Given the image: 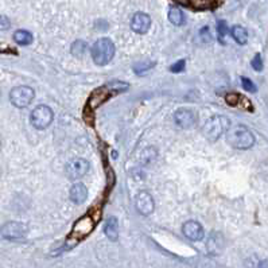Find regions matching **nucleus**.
<instances>
[{"instance_id":"1","label":"nucleus","mask_w":268,"mask_h":268,"mask_svg":"<svg viewBox=\"0 0 268 268\" xmlns=\"http://www.w3.org/2000/svg\"><path fill=\"white\" fill-rule=\"evenodd\" d=\"M229 129H231V120L227 116L216 115L206 120L202 132L209 142H216L222 135L227 134Z\"/></svg>"},{"instance_id":"2","label":"nucleus","mask_w":268,"mask_h":268,"mask_svg":"<svg viewBox=\"0 0 268 268\" xmlns=\"http://www.w3.org/2000/svg\"><path fill=\"white\" fill-rule=\"evenodd\" d=\"M115 52H116V47L109 38H100L94 42L93 46L90 49V54H92L94 64L99 66L109 64L112 58L115 57Z\"/></svg>"},{"instance_id":"3","label":"nucleus","mask_w":268,"mask_h":268,"mask_svg":"<svg viewBox=\"0 0 268 268\" xmlns=\"http://www.w3.org/2000/svg\"><path fill=\"white\" fill-rule=\"evenodd\" d=\"M228 143L237 150H248L255 144V136L244 125H237L227 132Z\"/></svg>"},{"instance_id":"4","label":"nucleus","mask_w":268,"mask_h":268,"mask_svg":"<svg viewBox=\"0 0 268 268\" xmlns=\"http://www.w3.org/2000/svg\"><path fill=\"white\" fill-rule=\"evenodd\" d=\"M34 97V89L30 87H24V85L12 88L11 92H10V101L17 108H26V107H29L33 103Z\"/></svg>"},{"instance_id":"5","label":"nucleus","mask_w":268,"mask_h":268,"mask_svg":"<svg viewBox=\"0 0 268 268\" xmlns=\"http://www.w3.org/2000/svg\"><path fill=\"white\" fill-rule=\"evenodd\" d=\"M54 119V112L50 107L47 105H38L34 111L31 112V117L30 122L36 129H45L47 128L53 123Z\"/></svg>"},{"instance_id":"6","label":"nucleus","mask_w":268,"mask_h":268,"mask_svg":"<svg viewBox=\"0 0 268 268\" xmlns=\"http://www.w3.org/2000/svg\"><path fill=\"white\" fill-rule=\"evenodd\" d=\"M90 164L87 159L84 158H76V159H71L70 162H68L66 167H65V174L69 178L70 181H74V179H80L84 175L88 174Z\"/></svg>"},{"instance_id":"7","label":"nucleus","mask_w":268,"mask_h":268,"mask_svg":"<svg viewBox=\"0 0 268 268\" xmlns=\"http://www.w3.org/2000/svg\"><path fill=\"white\" fill-rule=\"evenodd\" d=\"M174 122L178 127L189 129L193 128L197 124L198 116H197L196 111H193L190 108H179L174 113Z\"/></svg>"},{"instance_id":"8","label":"nucleus","mask_w":268,"mask_h":268,"mask_svg":"<svg viewBox=\"0 0 268 268\" xmlns=\"http://www.w3.org/2000/svg\"><path fill=\"white\" fill-rule=\"evenodd\" d=\"M27 233V227L23 222L10 221L1 227V237L6 240L23 239Z\"/></svg>"},{"instance_id":"9","label":"nucleus","mask_w":268,"mask_h":268,"mask_svg":"<svg viewBox=\"0 0 268 268\" xmlns=\"http://www.w3.org/2000/svg\"><path fill=\"white\" fill-rule=\"evenodd\" d=\"M135 206H136V210L139 212L140 214L148 216L154 212L155 202H154V198H152L150 193L146 192V190H142L135 197Z\"/></svg>"},{"instance_id":"10","label":"nucleus","mask_w":268,"mask_h":268,"mask_svg":"<svg viewBox=\"0 0 268 268\" xmlns=\"http://www.w3.org/2000/svg\"><path fill=\"white\" fill-rule=\"evenodd\" d=\"M94 227V221L92 217H82L81 220H78L76 222V225L73 228V232H71V237L73 239H76L77 241L78 240L84 239L85 236L90 233L92 231H93Z\"/></svg>"},{"instance_id":"11","label":"nucleus","mask_w":268,"mask_h":268,"mask_svg":"<svg viewBox=\"0 0 268 268\" xmlns=\"http://www.w3.org/2000/svg\"><path fill=\"white\" fill-rule=\"evenodd\" d=\"M151 26V18L144 12H136L131 19V29L136 34H146Z\"/></svg>"},{"instance_id":"12","label":"nucleus","mask_w":268,"mask_h":268,"mask_svg":"<svg viewBox=\"0 0 268 268\" xmlns=\"http://www.w3.org/2000/svg\"><path fill=\"white\" fill-rule=\"evenodd\" d=\"M182 232L192 241H199L204 239V228L197 221H186L182 225Z\"/></svg>"},{"instance_id":"13","label":"nucleus","mask_w":268,"mask_h":268,"mask_svg":"<svg viewBox=\"0 0 268 268\" xmlns=\"http://www.w3.org/2000/svg\"><path fill=\"white\" fill-rule=\"evenodd\" d=\"M69 197L71 202H74L77 205H81L85 202V199L88 198V189L84 183H74L73 186L70 187Z\"/></svg>"},{"instance_id":"14","label":"nucleus","mask_w":268,"mask_h":268,"mask_svg":"<svg viewBox=\"0 0 268 268\" xmlns=\"http://www.w3.org/2000/svg\"><path fill=\"white\" fill-rule=\"evenodd\" d=\"M104 232L105 236L111 240V241H116L117 237H119V221H117L116 217L111 216L107 218Z\"/></svg>"},{"instance_id":"15","label":"nucleus","mask_w":268,"mask_h":268,"mask_svg":"<svg viewBox=\"0 0 268 268\" xmlns=\"http://www.w3.org/2000/svg\"><path fill=\"white\" fill-rule=\"evenodd\" d=\"M14 41L20 46H27L33 42V35L27 30H18L14 33Z\"/></svg>"},{"instance_id":"16","label":"nucleus","mask_w":268,"mask_h":268,"mask_svg":"<svg viewBox=\"0 0 268 268\" xmlns=\"http://www.w3.org/2000/svg\"><path fill=\"white\" fill-rule=\"evenodd\" d=\"M231 34L233 36V39L239 45H245L247 41H248V33H247V30L243 27V26H233L232 27V31H231Z\"/></svg>"},{"instance_id":"17","label":"nucleus","mask_w":268,"mask_h":268,"mask_svg":"<svg viewBox=\"0 0 268 268\" xmlns=\"http://www.w3.org/2000/svg\"><path fill=\"white\" fill-rule=\"evenodd\" d=\"M169 20L175 26H182L185 23V15L178 7H171L169 10Z\"/></svg>"},{"instance_id":"18","label":"nucleus","mask_w":268,"mask_h":268,"mask_svg":"<svg viewBox=\"0 0 268 268\" xmlns=\"http://www.w3.org/2000/svg\"><path fill=\"white\" fill-rule=\"evenodd\" d=\"M217 34H218V38L220 41L222 42L224 38H227V35L229 34V29H228V24L225 20H218L217 22Z\"/></svg>"},{"instance_id":"19","label":"nucleus","mask_w":268,"mask_h":268,"mask_svg":"<svg viewBox=\"0 0 268 268\" xmlns=\"http://www.w3.org/2000/svg\"><path fill=\"white\" fill-rule=\"evenodd\" d=\"M241 84H243V88H244L245 90L250 92V93H255L257 90L256 85L252 82V80L247 78V77H241Z\"/></svg>"},{"instance_id":"20","label":"nucleus","mask_w":268,"mask_h":268,"mask_svg":"<svg viewBox=\"0 0 268 268\" xmlns=\"http://www.w3.org/2000/svg\"><path fill=\"white\" fill-rule=\"evenodd\" d=\"M185 66H186L185 59H179V61H177L174 65L170 66V70H171L173 73H181L182 70L185 69Z\"/></svg>"},{"instance_id":"21","label":"nucleus","mask_w":268,"mask_h":268,"mask_svg":"<svg viewBox=\"0 0 268 268\" xmlns=\"http://www.w3.org/2000/svg\"><path fill=\"white\" fill-rule=\"evenodd\" d=\"M252 68L257 71H260L263 69V61H262V55L260 54H256L253 59H252Z\"/></svg>"},{"instance_id":"22","label":"nucleus","mask_w":268,"mask_h":268,"mask_svg":"<svg viewBox=\"0 0 268 268\" xmlns=\"http://www.w3.org/2000/svg\"><path fill=\"white\" fill-rule=\"evenodd\" d=\"M7 27H10V22H7L6 17L1 18V30H7Z\"/></svg>"},{"instance_id":"23","label":"nucleus","mask_w":268,"mask_h":268,"mask_svg":"<svg viewBox=\"0 0 268 268\" xmlns=\"http://www.w3.org/2000/svg\"><path fill=\"white\" fill-rule=\"evenodd\" d=\"M259 268H268V260H262L259 263Z\"/></svg>"}]
</instances>
